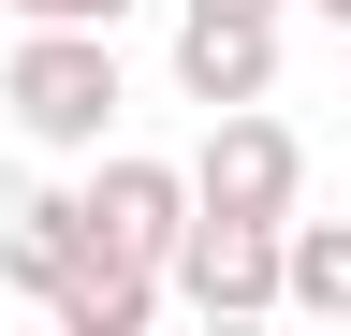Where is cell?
<instances>
[{"mask_svg": "<svg viewBox=\"0 0 351 336\" xmlns=\"http://www.w3.org/2000/svg\"><path fill=\"white\" fill-rule=\"evenodd\" d=\"M44 307H59V336H132V322L161 307V278H147V263H73Z\"/></svg>", "mask_w": 351, "mask_h": 336, "instance_id": "obj_8", "label": "cell"}, {"mask_svg": "<svg viewBox=\"0 0 351 336\" xmlns=\"http://www.w3.org/2000/svg\"><path fill=\"white\" fill-rule=\"evenodd\" d=\"M278 307L351 322V220H278Z\"/></svg>", "mask_w": 351, "mask_h": 336, "instance_id": "obj_7", "label": "cell"}, {"mask_svg": "<svg viewBox=\"0 0 351 336\" xmlns=\"http://www.w3.org/2000/svg\"><path fill=\"white\" fill-rule=\"evenodd\" d=\"M307 15H322V29H351V0H307Z\"/></svg>", "mask_w": 351, "mask_h": 336, "instance_id": "obj_10", "label": "cell"}, {"mask_svg": "<svg viewBox=\"0 0 351 336\" xmlns=\"http://www.w3.org/2000/svg\"><path fill=\"white\" fill-rule=\"evenodd\" d=\"M176 220H191V176L147 146H88V190H73V263H147L161 278V248Z\"/></svg>", "mask_w": 351, "mask_h": 336, "instance_id": "obj_2", "label": "cell"}, {"mask_svg": "<svg viewBox=\"0 0 351 336\" xmlns=\"http://www.w3.org/2000/svg\"><path fill=\"white\" fill-rule=\"evenodd\" d=\"M176 176H191V205H219V220H293L307 205V146L263 103H205V146L176 161Z\"/></svg>", "mask_w": 351, "mask_h": 336, "instance_id": "obj_3", "label": "cell"}, {"mask_svg": "<svg viewBox=\"0 0 351 336\" xmlns=\"http://www.w3.org/2000/svg\"><path fill=\"white\" fill-rule=\"evenodd\" d=\"M0 278H15L29 307H44V292L73 278V190H44V176H29L15 205H0Z\"/></svg>", "mask_w": 351, "mask_h": 336, "instance_id": "obj_6", "label": "cell"}, {"mask_svg": "<svg viewBox=\"0 0 351 336\" xmlns=\"http://www.w3.org/2000/svg\"><path fill=\"white\" fill-rule=\"evenodd\" d=\"M176 88H191V103H263V88H278V15L176 0Z\"/></svg>", "mask_w": 351, "mask_h": 336, "instance_id": "obj_5", "label": "cell"}, {"mask_svg": "<svg viewBox=\"0 0 351 336\" xmlns=\"http://www.w3.org/2000/svg\"><path fill=\"white\" fill-rule=\"evenodd\" d=\"M234 15H293V0H234Z\"/></svg>", "mask_w": 351, "mask_h": 336, "instance_id": "obj_11", "label": "cell"}, {"mask_svg": "<svg viewBox=\"0 0 351 336\" xmlns=\"http://www.w3.org/2000/svg\"><path fill=\"white\" fill-rule=\"evenodd\" d=\"M0 103H15L29 146L88 161V146L117 132V29H29V44L0 59Z\"/></svg>", "mask_w": 351, "mask_h": 336, "instance_id": "obj_1", "label": "cell"}, {"mask_svg": "<svg viewBox=\"0 0 351 336\" xmlns=\"http://www.w3.org/2000/svg\"><path fill=\"white\" fill-rule=\"evenodd\" d=\"M161 292L205 307V322H263V307H278V220H219V205H191L176 248H161Z\"/></svg>", "mask_w": 351, "mask_h": 336, "instance_id": "obj_4", "label": "cell"}, {"mask_svg": "<svg viewBox=\"0 0 351 336\" xmlns=\"http://www.w3.org/2000/svg\"><path fill=\"white\" fill-rule=\"evenodd\" d=\"M15 15H29V29H117L132 0H15Z\"/></svg>", "mask_w": 351, "mask_h": 336, "instance_id": "obj_9", "label": "cell"}]
</instances>
